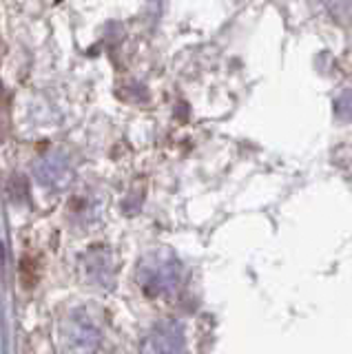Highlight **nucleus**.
Returning a JSON list of instances; mask_svg holds the SVG:
<instances>
[{"mask_svg":"<svg viewBox=\"0 0 352 354\" xmlns=\"http://www.w3.org/2000/svg\"><path fill=\"white\" fill-rule=\"evenodd\" d=\"M335 113L341 120H352V88L350 91H344L335 100Z\"/></svg>","mask_w":352,"mask_h":354,"instance_id":"nucleus-1","label":"nucleus"}]
</instances>
